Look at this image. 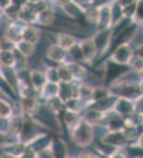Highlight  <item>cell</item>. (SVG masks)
<instances>
[{
  "label": "cell",
  "mask_w": 143,
  "mask_h": 158,
  "mask_svg": "<svg viewBox=\"0 0 143 158\" xmlns=\"http://www.w3.org/2000/svg\"><path fill=\"white\" fill-rule=\"evenodd\" d=\"M133 3H134V0H119L120 6H122L124 8L129 6H132Z\"/></svg>",
  "instance_id": "cell-41"
},
{
  "label": "cell",
  "mask_w": 143,
  "mask_h": 158,
  "mask_svg": "<svg viewBox=\"0 0 143 158\" xmlns=\"http://www.w3.org/2000/svg\"><path fill=\"white\" fill-rule=\"evenodd\" d=\"M126 125L129 126H134V127H138L141 124H143V114L142 113H132L129 114V116L126 119L125 122Z\"/></svg>",
  "instance_id": "cell-29"
},
{
  "label": "cell",
  "mask_w": 143,
  "mask_h": 158,
  "mask_svg": "<svg viewBox=\"0 0 143 158\" xmlns=\"http://www.w3.org/2000/svg\"><path fill=\"white\" fill-rule=\"evenodd\" d=\"M134 19L138 23H143V0H139L133 14Z\"/></svg>",
  "instance_id": "cell-37"
},
{
  "label": "cell",
  "mask_w": 143,
  "mask_h": 158,
  "mask_svg": "<svg viewBox=\"0 0 143 158\" xmlns=\"http://www.w3.org/2000/svg\"><path fill=\"white\" fill-rule=\"evenodd\" d=\"M78 1H80V2H83V3H85V2H89L90 0H78Z\"/></svg>",
  "instance_id": "cell-48"
},
{
  "label": "cell",
  "mask_w": 143,
  "mask_h": 158,
  "mask_svg": "<svg viewBox=\"0 0 143 158\" xmlns=\"http://www.w3.org/2000/svg\"><path fill=\"white\" fill-rule=\"evenodd\" d=\"M135 112L143 113V96L137 98L135 100V105L133 106Z\"/></svg>",
  "instance_id": "cell-38"
},
{
  "label": "cell",
  "mask_w": 143,
  "mask_h": 158,
  "mask_svg": "<svg viewBox=\"0 0 143 158\" xmlns=\"http://www.w3.org/2000/svg\"><path fill=\"white\" fill-rule=\"evenodd\" d=\"M138 146L142 148L143 149V133L141 135V137L139 138V140H138Z\"/></svg>",
  "instance_id": "cell-45"
},
{
  "label": "cell",
  "mask_w": 143,
  "mask_h": 158,
  "mask_svg": "<svg viewBox=\"0 0 143 158\" xmlns=\"http://www.w3.org/2000/svg\"><path fill=\"white\" fill-rule=\"evenodd\" d=\"M15 48H16L22 55H23L25 57H30L35 53V46L34 44L29 41H26L24 40H22L20 41L15 43Z\"/></svg>",
  "instance_id": "cell-18"
},
{
  "label": "cell",
  "mask_w": 143,
  "mask_h": 158,
  "mask_svg": "<svg viewBox=\"0 0 143 158\" xmlns=\"http://www.w3.org/2000/svg\"><path fill=\"white\" fill-rule=\"evenodd\" d=\"M65 106V102L59 98L58 96L51 97L47 99V107L51 113L57 114L61 112Z\"/></svg>",
  "instance_id": "cell-20"
},
{
  "label": "cell",
  "mask_w": 143,
  "mask_h": 158,
  "mask_svg": "<svg viewBox=\"0 0 143 158\" xmlns=\"http://www.w3.org/2000/svg\"><path fill=\"white\" fill-rule=\"evenodd\" d=\"M16 64L15 50H0V64L2 66L13 67Z\"/></svg>",
  "instance_id": "cell-16"
},
{
  "label": "cell",
  "mask_w": 143,
  "mask_h": 158,
  "mask_svg": "<svg viewBox=\"0 0 143 158\" xmlns=\"http://www.w3.org/2000/svg\"><path fill=\"white\" fill-rule=\"evenodd\" d=\"M136 54H137L138 56H140L143 57V45L140 46L139 48H136Z\"/></svg>",
  "instance_id": "cell-43"
},
{
  "label": "cell",
  "mask_w": 143,
  "mask_h": 158,
  "mask_svg": "<svg viewBox=\"0 0 143 158\" xmlns=\"http://www.w3.org/2000/svg\"><path fill=\"white\" fill-rule=\"evenodd\" d=\"M80 47L82 50L85 61L88 63H91L93 59L95 58L97 55V51H98L93 39H88V40H83L81 43Z\"/></svg>",
  "instance_id": "cell-8"
},
{
  "label": "cell",
  "mask_w": 143,
  "mask_h": 158,
  "mask_svg": "<svg viewBox=\"0 0 143 158\" xmlns=\"http://www.w3.org/2000/svg\"><path fill=\"white\" fill-rule=\"evenodd\" d=\"M57 45L65 50H68L74 45H75L74 37L66 33H59L57 36Z\"/></svg>",
  "instance_id": "cell-22"
},
{
  "label": "cell",
  "mask_w": 143,
  "mask_h": 158,
  "mask_svg": "<svg viewBox=\"0 0 143 158\" xmlns=\"http://www.w3.org/2000/svg\"><path fill=\"white\" fill-rule=\"evenodd\" d=\"M65 123L69 129H74L78 125V123L81 122V119L79 117V114L77 112H74V111H70L67 110L65 114Z\"/></svg>",
  "instance_id": "cell-25"
},
{
  "label": "cell",
  "mask_w": 143,
  "mask_h": 158,
  "mask_svg": "<svg viewBox=\"0 0 143 158\" xmlns=\"http://www.w3.org/2000/svg\"><path fill=\"white\" fill-rule=\"evenodd\" d=\"M10 143H13V142L9 141V138L8 136L6 133L0 131V147L3 148L6 145H8Z\"/></svg>",
  "instance_id": "cell-39"
},
{
  "label": "cell",
  "mask_w": 143,
  "mask_h": 158,
  "mask_svg": "<svg viewBox=\"0 0 143 158\" xmlns=\"http://www.w3.org/2000/svg\"><path fill=\"white\" fill-rule=\"evenodd\" d=\"M111 156V157H126V154H125V152H124L122 149H117V150H115L114 152H113V154L112 155H110Z\"/></svg>",
  "instance_id": "cell-40"
},
{
  "label": "cell",
  "mask_w": 143,
  "mask_h": 158,
  "mask_svg": "<svg viewBox=\"0 0 143 158\" xmlns=\"http://www.w3.org/2000/svg\"><path fill=\"white\" fill-rule=\"evenodd\" d=\"M30 78H31V84L32 88L35 89L37 91H40L44 85L48 82L45 73L40 71H32L30 73Z\"/></svg>",
  "instance_id": "cell-13"
},
{
  "label": "cell",
  "mask_w": 143,
  "mask_h": 158,
  "mask_svg": "<svg viewBox=\"0 0 143 158\" xmlns=\"http://www.w3.org/2000/svg\"><path fill=\"white\" fill-rule=\"evenodd\" d=\"M40 92H41L42 97H44L46 99L49 98L51 97L57 96V94H58V83L48 81L44 85V87L41 89Z\"/></svg>",
  "instance_id": "cell-24"
},
{
  "label": "cell",
  "mask_w": 143,
  "mask_h": 158,
  "mask_svg": "<svg viewBox=\"0 0 143 158\" xmlns=\"http://www.w3.org/2000/svg\"><path fill=\"white\" fill-rule=\"evenodd\" d=\"M109 97V92L107 89H106L105 88H97L95 89H93L92 94V100L93 101H100V100L104 99L106 98Z\"/></svg>",
  "instance_id": "cell-34"
},
{
  "label": "cell",
  "mask_w": 143,
  "mask_h": 158,
  "mask_svg": "<svg viewBox=\"0 0 143 158\" xmlns=\"http://www.w3.org/2000/svg\"><path fill=\"white\" fill-rule=\"evenodd\" d=\"M105 114L98 109H92L88 111L84 114V121L90 124H97L103 121Z\"/></svg>",
  "instance_id": "cell-21"
},
{
  "label": "cell",
  "mask_w": 143,
  "mask_h": 158,
  "mask_svg": "<svg viewBox=\"0 0 143 158\" xmlns=\"http://www.w3.org/2000/svg\"><path fill=\"white\" fill-rule=\"evenodd\" d=\"M127 64L136 72H141L143 71V57L138 55L132 56Z\"/></svg>",
  "instance_id": "cell-30"
},
{
  "label": "cell",
  "mask_w": 143,
  "mask_h": 158,
  "mask_svg": "<svg viewBox=\"0 0 143 158\" xmlns=\"http://www.w3.org/2000/svg\"><path fill=\"white\" fill-rule=\"evenodd\" d=\"M115 111H116L121 115L123 114H130L134 111V107L132 104V102L126 98H121L114 104Z\"/></svg>",
  "instance_id": "cell-11"
},
{
  "label": "cell",
  "mask_w": 143,
  "mask_h": 158,
  "mask_svg": "<svg viewBox=\"0 0 143 158\" xmlns=\"http://www.w3.org/2000/svg\"><path fill=\"white\" fill-rule=\"evenodd\" d=\"M70 73L72 75L73 79L77 81H82L87 76V70L82 65L78 63H69L66 64Z\"/></svg>",
  "instance_id": "cell-14"
},
{
  "label": "cell",
  "mask_w": 143,
  "mask_h": 158,
  "mask_svg": "<svg viewBox=\"0 0 143 158\" xmlns=\"http://www.w3.org/2000/svg\"><path fill=\"white\" fill-rule=\"evenodd\" d=\"M79 157H95V156H94V154L92 153H90V152H82V153H81L80 155H79Z\"/></svg>",
  "instance_id": "cell-42"
},
{
  "label": "cell",
  "mask_w": 143,
  "mask_h": 158,
  "mask_svg": "<svg viewBox=\"0 0 143 158\" xmlns=\"http://www.w3.org/2000/svg\"><path fill=\"white\" fill-rule=\"evenodd\" d=\"M15 43L9 40L7 37H0V50H15Z\"/></svg>",
  "instance_id": "cell-36"
},
{
  "label": "cell",
  "mask_w": 143,
  "mask_h": 158,
  "mask_svg": "<svg viewBox=\"0 0 143 158\" xmlns=\"http://www.w3.org/2000/svg\"><path fill=\"white\" fill-rule=\"evenodd\" d=\"M47 56L53 62L62 64L65 59V49L59 45H52L47 50Z\"/></svg>",
  "instance_id": "cell-9"
},
{
  "label": "cell",
  "mask_w": 143,
  "mask_h": 158,
  "mask_svg": "<svg viewBox=\"0 0 143 158\" xmlns=\"http://www.w3.org/2000/svg\"><path fill=\"white\" fill-rule=\"evenodd\" d=\"M92 94L93 89L88 85L82 84L78 87V97L77 98L81 101L89 102V101L92 100Z\"/></svg>",
  "instance_id": "cell-26"
},
{
  "label": "cell",
  "mask_w": 143,
  "mask_h": 158,
  "mask_svg": "<svg viewBox=\"0 0 143 158\" xmlns=\"http://www.w3.org/2000/svg\"><path fill=\"white\" fill-rule=\"evenodd\" d=\"M69 51L71 53V56H73V58L75 59L76 61H85L84 56H83V53L82 50L81 48L80 45H74L71 48H69Z\"/></svg>",
  "instance_id": "cell-35"
},
{
  "label": "cell",
  "mask_w": 143,
  "mask_h": 158,
  "mask_svg": "<svg viewBox=\"0 0 143 158\" xmlns=\"http://www.w3.org/2000/svg\"><path fill=\"white\" fill-rule=\"evenodd\" d=\"M24 123V119L20 115L12 116L9 121V131L15 136H20Z\"/></svg>",
  "instance_id": "cell-19"
},
{
  "label": "cell",
  "mask_w": 143,
  "mask_h": 158,
  "mask_svg": "<svg viewBox=\"0 0 143 158\" xmlns=\"http://www.w3.org/2000/svg\"><path fill=\"white\" fill-rule=\"evenodd\" d=\"M127 140L128 139H127V138L125 137V135L122 130L112 131L108 134L105 135L101 139V141L104 144L109 145V146H114V147L123 146L126 143Z\"/></svg>",
  "instance_id": "cell-6"
},
{
  "label": "cell",
  "mask_w": 143,
  "mask_h": 158,
  "mask_svg": "<svg viewBox=\"0 0 143 158\" xmlns=\"http://www.w3.org/2000/svg\"><path fill=\"white\" fill-rule=\"evenodd\" d=\"M132 56V51L126 43H123L118 47L112 56V60L115 64H127Z\"/></svg>",
  "instance_id": "cell-2"
},
{
  "label": "cell",
  "mask_w": 143,
  "mask_h": 158,
  "mask_svg": "<svg viewBox=\"0 0 143 158\" xmlns=\"http://www.w3.org/2000/svg\"><path fill=\"white\" fill-rule=\"evenodd\" d=\"M21 107L29 116L37 115L40 111V105L35 97H23L21 98Z\"/></svg>",
  "instance_id": "cell-7"
},
{
  "label": "cell",
  "mask_w": 143,
  "mask_h": 158,
  "mask_svg": "<svg viewBox=\"0 0 143 158\" xmlns=\"http://www.w3.org/2000/svg\"><path fill=\"white\" fill-rule=\"evenodd\" d=\"M40 38V31L32 26H24L23 31V40L31 42L32 44L38 43Z\"/></svg>",
  "instance_id": "cell-17"
},
{
  "label": "cell",
  "mask_w": 143,
  "mask_h": 158,
  "mask_svg": "<svg viewBox=\"0 0 143 158\" xmlns=\"http://www.w3.org/2000/svg\"><path fill=\"white\" fill-rule=\"evenodd\" d=\"M3 148L6 155L9 156L10 157H22L24 156L26 152L25 146L23 144H19L15 142L3 147Z\"/></svg>",
  "instance_id": "cell-10"
},
{
  "label": "cell",
  "mask_w": 143,
  "mask_h": 158,
  "mask_svg": "<svg viewBox=\"0 0 143 158\" xmlns=\"http://www.w3.org/2000/svg\"><path fill=\"white\" fill-rule=\"evenodd\" d=\"M13 116V108L7 101L0 98V118L9 119Z\"/></svg>",
  "instance_id": "cell-27"
},
{
  "label": "cell",
  "mask_w": 143,
  "mask_h": 158,
  "mask_svg": "<svg viewBox=\"0 0 143 158\" xmlns=\"http://www.w3.org/2000/svg\"><path fill=\"white\" fill-rule=\"evenodd\" d=\"M57 72H58L61 81H71L73 80V77L70 73V71H69L66 64L59 65L57 67Z\"/></svg>",
  "instance_id": "cell-33"
},
{
  "label": "cell",
  "mask_w": 143,
  "mask_h": 158,
  "mask_svg": "<svg viewBox=\"0 0 143 158\" xmlns=\"http://www.w3.org/2000/svg\"><path fill=\"white\" fill-rule=\"evenodd\" d=\"M54 20H55V15L53 12H51L48 8L41 9L38 14L37 22H39L41 25L44 26L50 25L54 22Z\"/></svg>",
  "instance_id": "cell-23"
},
{
  "label": "cell",
  "mask_w": 143,
  "mask_h": 158,
  "mask_svg": "<svg viewBox=\"0 0 143 158\" xmlns=\"http://www.w3.org/2000/svg\"><path fill=\"white\" fill-rule=\"evenodd\" d=\"M51 148L54 153V156H58L59 157H65V145L62 139H57V141L51 143Z\"/></svg>",
  "instance_id": "cell-28"
},
{
  "label": "cell",
  "mask_w": 143,
  "mask_h": 158,
  "mask_svg": "<svg viewBox=\"0 0 143 158\" xmlns=\"http://www.w3.org/2000/svg\"><path fill=\"white\" fill-rule=\"evenodd\" d=\"M78 87L71 81H61L58 83V96L64 102L78 97Z\"/></svg>",
  "instance_id": "cell-4"
},
{
  "label": "cell",
  "mask_w": 143,
  "mask_h": 158,
  "mask_svg": "<svg viewBox=\"0 0 143 158\" xmlns=\"http://www.w3.org/2000/svg\"><path fill=\"white\" fill-rule=\"evenodd\" d=\"M24 27H22L20 25L13 23L10 26L7 27L6 31V37H7L9 40H11L12 41L15 43L20 41L23 40V31Z\"/></svg>",
  "instance_id": "cell-15"
},
{
  "label": "cell",
  "mask_w": 143,
  "mask_h": 158,
  "mask_svg": "<svg viewBox=\"0 0 143 158\" xmlns=\"http://www.w3.org/2000/svg\"><path fill=\"white\" fill-rule=\"evenodd\" d=\"M85 18L89 23H99V10L97 8H89L85 12Z\"/></svg>",
  "instance_id": "cell-31"
},
{
  "label": "cell",
  "mask_w": 143,
  "mask_h": 158,
  "mask_svg": "<svg viewBox=\"0 0 143 158\" xmlns=\"http://www.w3.org/2000/svg\"><path fill=\"white\" fill-rule=\"evenodd\" d=\"M26 1H28L32 4H39V3H41L43 0H26Z\"/></svg>",
  "instance_id": "cell-46"
},
{
  "label": "cell",
  "mask_w": 143,
  "mask_h": 158,
  "mask_svg": "<svg viewBox=\"0 0 143 158\" xmlns=\"http://www.w3.org/2000/svg\"><path fill=\"white\" fill-rule=\"evenodd\" d=\"M114 90L117 91V94L123 96V98H138V95L141 90L140 85L132 83V82H123L115 87Z\"/></svg>",
  "instance_id": "cell-3"
},
{
  "label": "cell",
  "mask_w": 143,
  "mask_h": 158,
  "mask_svg": "<svg viewBox=\"0 0 143 158\" xmlns=\"http://www.w3.org/2000/svg\"><path fill=\"white\" fill-rule=\"evenodd\" d=\"M140 88H141V91H142V93H143V80L141 81V84H140Z\"/></svg>",
  "instance_id": "cell-47"
},
{
  "label": "cell",
  "mask_w": 143,
  "mask_h": 158,
  "mask_svg": "<svg viewBox=\"0 0 143 158\" xmlns=\"http://www.w3.org/2000/svg\"><path fill=\"white\" fill-rule=\"evenodd\" d=\"M72 139L77 146L87 147L93 140V131L91 125L85 121H82L75 128L72 130Z\"/></svg>",
  "instance_id": "cell-1"
},
{
  "label": "cell",
  "mask_w": 143,
  "mask_h": 158,
  "mask_svg": "<svg viewBox=\"0 0 143 158\" xmlns=\"http://www.w3.org/2000/svg\"><path fill=\"white\" fill-rule=\"evenodd\" d=\"M56 2L58 4L59 6H65L66 4H68L70 2V0H56Z\"/></svg>",
  "instance_id": "cell-44"
},
{
  "label": "cell",
  "mask_w": 143,
  "mask_h": 158,
  "mask_svg": "<svg viewBox=\"0 0 143 158\" xmlns=\"http://www.w3.org/2000/svg\"><path fill=\"white\" fill-rule=\"evenodd\" d=\"M47 81L49 82H55V83H59L61 81L60 77H59L58 72H57V68H54L51 67L47 70V72L45 73Z\"/></svg>",
  "instance_id": "cell-32"
},
{
  "label": "cell",
  "mask_w": 143,
  "mask_h": 158,
  "mask_svg": "<svg viewBox=\"0 0 143 158\" xmlns=\"http://www.w3.org/2000/svg\"><path fill=\"white\" fill-rule=\"evenodd\" d=\"M39 12L40 11L36 8V6L24 4L18 11L17 19L24 23H35L37 21Z\"/></svg>",
  "instance_id": "cell-5"
},
{
  "label": "cell",
  "mask_w": 143,
  "mask_h": 158,
  "mask_svg": "<svg viewBox=\"0 0 143 158\" xmlns=\"http://www.w3.org/2000/svg\"><path fill=\"white\" fill-rule=\"evenodd\" d=\"M110 39H111L110 31H102L101 32L97 34L93 39L95 45L97 47V49L99 50V48H100L101 51H106L109 46Z\"/></svg>",
  "instance_id": "cell-12"
}]
</instances>
